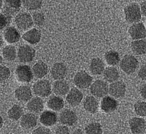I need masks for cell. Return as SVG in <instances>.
<instances>
[{"label": "cell", "instance_id": "obj_1", "mask_svg": "<svg viewBox=\"0 0 146 134\" xmlns=\"http://www.w3.org/2000/svg\"><path fill=\"white\" fill-rule=\"evenodd\" d=\"M127 22L130 23H137L141 18V12L139 6L137 3H132L125 7L124 10Z\"/></svg>", "mask_w": 146, "mask_h": 134}, {"label": "cell", "instance_id": "obj_2", "mask_svg": "<svg viewBox=\"0 0 146 134\" xmlns=\"http://www.w3.org/2000/svg\"><path fill=\"white\" fill-rule=\"evenodd\" d=\"M15 23L20 31H26L33 25V21L31 15L27 12H21L17 14L15 18Z\"/></svg>", "mask_w": 146, "mask_h": 134}, {"label": "cell", "instance_id": "obj_3", "mask_svg": "<svg viewBox=\"0 0 146 134\" xmlns=\"http://www.w3.org/2000/svg\"><path fill=\"white\" fill-rule=\"evenodd\" d=\"M36 51L30 46L24 45L21 46L17 52V58L20 62L23 63H30L34 59Z\"/></svg>", "mask_w": 146, "mask_h": 134}, {"label": "cell", "instance_id": "obj_4", "mask_svg": "<svg viewBox=\"0 0 146 134\" xmlns=\"http://www.w3.org/2000/svg\"><path fill=\"white\" fill-rule=\"evenodd\" d=\"M22 4L23 0H5L3 13L11 19L18 14Z\"/></svg>", "mask_w": 146, "mask_h": 134}, {"label": "cell", "instance_id": "obj_5", "mask_svg": "<svg viewBox=\"0 0 146 134\" xmlns=\"http://www.w3.org/2000/svg\"><path fill=\"white\" fill-rule=\"evenodd\" d=\"M51 90L52 88L50 81L45 79L37 81L33 87L34 94L41 98H46L50 95Z\"/></svg>", "mask_w": 146, "mask_h": 134}, {"label": "cell", "instance_id": "obj_6", "mask_svg": "<svg viewBox=\"0 0 146 134\" xmlns=\"http://www.w3.org/2000/svg\"><path fill=\"white\" fill-rule=\"evenodd\" d=\"M138 66L137 59L132 55H126L121 60L120 66L124 72L128 75L134 73Z\"/></svg>", "mask_w": 146, "mask_h": 134}, {"label": "cell", "instance_id": "obj_7", "mask_svg": "<svg viewBox=\"0 0 146 134\" xmlns=\"http://www.w3.org/2000/svg\"><path fill=\"white\" fill-rule=\"evenodd\" d=\"M92 77L84 70H81L76 74L74 78V83L79 89H84L91 86Z\"/></svg>", "mask_w": 146, "mask_h": 134}, {"label": "cell", "instance_id": "obj_8", "mask_svg": "<svg viewBox=\"0 0 146 134\" xmlns=\"http://www.w3.org/2000/svg\"><path fill=\"white\" fill-rule=\"evenodd\" d=\"M109 87L107 83L101 80H98L91 84L90 92L96 98H103L108 93Z\"/></svg>", "mask_w": 146, "mask_h": 134}, {"label": "cell", "instance_id": "obj_9", "mask_svg": "<svg viewBox=\"0 0 146 134\" xmlns=\"http://www.w3.org/2000/svg\"><path fill=\"white\" fill-rule=\"evenodd\" d=\"M16 75L19 81L28 83L33 78V73L30 66L26 65H20L17 66Z\"/></svg>", "mask_w": 146, "mask_h": 134}, {"label": "cell", "instance_id": "obj_10", "mask_svg": "<svg viewBox=\"0 0 146 134\" xmlns=\"http://www.w3.org/2000/svg\"><path fill=\"white\" fill-rule=\"evenodd\" d=\"M108 92L116 98L123 97L126 92V86L122 81H115L110 84Z\"/></svg>", "mask_w": 146, "mask_h": 134}, {"label": "cell", "instance_id": "obj_11", "mask_svg": "<svg viewBox=\"0 0 146 134\" xmlns=\"http://www.w3.org/2000/svg\"><path fill=\"white\" fill-rule=\"evenodd\" d=\"M67 73V67L62 62H57L54 64L51 68V76L56 80L63 79L66 76Z\"/></svg>", "mask_w": 146, "mask_h": 134}, {"label": "cell", "instance_id": "obj_12", "mask_svg": "<svg viewBox=\"0 0 146 134\" xmlns=\"http://www.w3.org/2000/svg\"><path fill=\"white\" fill-rule=\"evenodd\" d=\"M130 36L134 40L143 39L146 37V29L142 23H135L129 30Z\"/></svg>", "mask_w": 146, "mask_h": 134}, {"label": "cell", "instance_id": "obj_13", "mask_svg": "<svg viewBox=\"0 0 146 134\" xmlns=\"http://www.w3.org/2000/svg\"><path fill=\"white\" fill-rule=\"evenodd\" d=\"M59 120L65 125L72 126L77 122V116L76 113L70 109H65L59 116Z\"/></svg>", "mask_w": 146, "mask_h": 134}, {"label": "cell", "instance_id": "obj_14", "mask_svg": "<svg viewBox=\"0 0 146 134\" xmlns=\"http://www.w3.org/2000/svg\"><path fill=\"white\" fill-rule=\"evenodd\" d=\"M129 125L131 131L133 134H143L146 131V122L142 118H132L129 120Z\"/></svg>", "mask_w": 146, "mask_h": 134}, {"label": "cell", "instance_id": "obj_15", "mask_svg": "<svg viewBox=\"0 0 146 134\" xmlns=\"http://www.w3.org/2000/svg\"><path fill=\"white\" fill-rule=\"evenodd\" d=\"M84 95L79 90L74 88L68 93L66 100L71 106H77L81 103Z\"/></svg>", "mask_w": 146, "mask_h": 134}, {"label": "cell", "instance_id": "obj_16", "mask_svg": "<svg viewBox=\"0 0 146 134\" xmlns=\"http://www.w3.org/2000/svg\"><path fill=\"white\" fill-rule=\"evenodd\" d=\"M15 95L18 101L23 103L30 101L32 97V93L30 88L26 86L18 87L15 91Z\"/></svg>", "mask_w": 146, "mask_h": 134}, {"label": "cell", "instance_id": "obj_17", "mask_svg": "<svg viewBox=\"0 0 146 134\" xmlns=\"http://www.w3.org/2000/svg\"><path fill=\"white\" fill-rule=\"evenodd\" d=\"M23 38L32 45L38 43L41 39V32L36 29H32L23 35Z\"/></svg>", "mask_w": 146, "mask_h": 134}, {"label": "cell", "instance_id": "obj_18", "mask_svg": "<svg viewBox=\"0 0 146 134\" xmlns=\"http://www.w3.org/2000/svg\"><path fill=\"white\" fill-rule=\"evenodd\" d=\"M37 123V118L33 113H27L23 115L20 120V125L23 129H32L35 127Z\"/></svg>", "mask_w": 146, "mask_h": 134}, {"label": "cell", "instance_id": "obj_19", "mask_svg": "<svg viewBox=\"0 0 146 134\" xmlns=\"http://www.w3.org/2000/svg\"><path fill=\"white\" fill-rule=\"evenodd\" d=\"M118 105V102L115 98L110 96L103 98L101 103L102 110L106 113H111L115 111Z\"/></svg>", "mask_w": 146, "mask_h": 134}, {"label": "cell", "instance_id": "obj_20", "mask_svg": "<svg viewBox=\"0 0 146 134\" xmlns=\"http://www.w3.org/2000/svg\"><path fill=\"white\" fill-rule=\"evenodd\" d=\"M52 90L55 94L64 96L66 95L70 91V86L66 81L63 79L58 80L54 82Z\"/></svg>", "mask_w": 146, "mask_h": 134}, {"label": "cell", "instance_id": "obj_21", "mask_svg": "<svg viewBox=\"0 0 146 134\" xmlns=\"http://www.w3.org/2000/svg\"><path fill=\"white\" fill-rule=\"evenodd\" d=\"M58 120L57 115L54 112L45 111L40 117V123L46 126H51L56 123Z\"/></svg>", "mask_w": 146, "mask_h": 134}, {"label": "cell", "instance_id": "obj_22", "mask_svg": "<svg viewBox=\"0 0 146 134\" xmlns=\"http://www.w3.org/2000/svg\"><path fill=\"white\" fill-rule=\"evenodd\" d=\"M4 37L7 42L14 44L19 40L20 34L16 28L13 27H9L4 32Z\"/></svg>", "mask_w": 146, "mask_h": 134}, {"label": "cell", "instance_id": "obj_23", "mask_svg": "<svg viewBox=\"0 0 146 134\" xmlns=\"http://www.w3.org/2000/svg\"><path fill=\"white\" fill-rule=\"evenodd\" d=\"M44 107V101L42 99L39 97H35L32 98L27 105L29 111L36 113L42 111Z\"/></svg>", "mask_w": 146, "mask_h": 134}, {"label": "cell", "instance_id": "obj_24", "mask_svg": "<svg viewBox=\"0 0 146 134\" xmlns=\"http://www.w3.org/2000/svg\"><path fill=\"white\" fill-rule=\"evenodd\" d=\"M32 72L33 75L37 78H42L48 73V66L45 62L39 61L34 65L32 68Z\"/></svg>", "mask_w": 146, "mask_h": 134}, {"label": "cell", "instance_id": "obj_25", "mask_svg": "<svg viewBox=\"0 0 146 134\" xmlns=\"http://www.w3.org/2000/svg\"><path fill=\"white\" fill-rule=\"evenodd\" d=\"M90 70L93 75H101L105 70L104 62L98 58L93 59L90 63Z\"/></svg>", "mask_w": 146, "mask_h": 134}, {"label": "cell", "instance_id": "obj_26", "mask_svg": "<svg viewBox=\"0 0 146 134\" xmlns=\"http://www.w3.org/2000/svg\"><path fill=\"white\" fill-rule=\"evenodd\" d=\"M133 53L136 55H143L146 53V40L138 39L132 42L131 44Z\"/></svg>", "mask_w": 146, "mask_h": 134}, {"label": "cell", "instance_id": "obj_27", "mask_svg": "<svg viewBox=\"0 0 146 134\" xmlns=\"http://www.w3.org/2000/svg\"><path fill=\"white\" fill-rule=\"evenodd\" d=\"M84 107L88 112L94 113L98 109V101L94 96H87L84 101Z\"/></svg>", "mask_w": 146, "mask_h": 134}, {"label": "cell", "instance_id": "obj_28", "mask_svg": "<svg viewBox=\"0 0 146 134\" xmlns=\"http://www.w3.org/2000/svg\"><path fill=\"white\" fill-rule=\"evenodd\" d=\"M103 76L106 81L112 83L118 80L120 77L118 70L114 67H108L105 69Z\"/></svg>", "mask_w": 146, "mask_h": 134}, {"label": "cell", "instance_id": "obj_29", "mask_svg": "<svg viewBox=\"0 0 146 134\" xmlns=\"http://www.w3.org/2000/svg\"><path fill=\"white\" fill-rule=\"evenodd\" d=\"M47 104L49 109L55 111H58L61 110L64 107V103L62 98L54 96L48 100Z\"/></svg>", "mask_w": 146, "mask_h": 134}, {"label": "cell", "instance_id": "obj_30", "mask_svg": "<svg viewBox=\"0 0 146 134\" xmlns=\"http://www.w3.org/2000/svg\"><path fill=\"white\" fill-rule=\"evenodd\" d=\"M3 58L8 61H13L16 59L17 52L16 48L13 46L9 45L3 48L2 51Z\"/></svg>", "mask_w": 146, "mask_h": 134}, {"label": "cell", "instance_id": "obj_31", "mask_svg": "<svg viewBox=\"0 0 146 134\" xmlns=\"http://www.w3.org/2000/svg\"><path fill=\"white\" fill-rule=\"evenodd\" d=\"M43 0H23V5L30 11H36L42 7Z\"/></svg>", "mask_w": 146, "mask_h": 134}, {"label": "cell", "instance_id": "obj_32", "mask_svg": "<svg viewBox=\"0 0 146 134\" xmlns=\"http://www.w3.org/2000/svg\"><path fill=\"white\" fill-rule=\"evenodd\" d=\"M7 114L10 119L13 121H18L23 117V110L19 105H15L9 110Z\"/></svg>", "mask_w": 146, "mask_h": 134}, {"label": "cell", "instance_id": "obj_33", "mask_svg": "<svg viewBox=\"0 0 146 134\" xmlns=\"http://www.w3.org/2000/svg\"><path fill=\"white\" fill-rule=\"evenodd\" d=\"M105 59L107 64L111 66L118 64L120 60L119 53L113 50L109 51L105 53Z\"/></svg>", "mask_w": 146, "mask_h": 134}, {"label": "cell", "instance_id": "obj_34", "mask_svg": "<svg viewBox=\"0 0 146 134\" xmlns=\"http://www.w3.org/2000/svg\"><path fill=\"white\" fill-rule=\"evenodd\" d=\"M86 133L88 134H99L103 133L102 126L100 123H91L88 124L85 129Z\"/></svg>", "mask_w": 146, "mask_h": 134}, {"label": "cell", "instance_id": "obj_35", "mask_svg": "<svg viewBox=\"0 0 146 134\" xmlns=\"http://www.w3.org/2000/svg\"><path fill=\"white\" fill-rule=\"evenodd\" d=\"M135 113L141 117H146V102L138 101L134 105Z\"/></svg>", "mask_w": 146, "mask_h": 134}, {"label": "cell", "instance_id": "obj_36", "mask_svg": "<svg viewBox=\"0 0 146 134\" xmlns=\"http://www.w3.org/2000/svg\"><path fill=\"white\" fill-rule=\"evenodd\" d=\"M32 19L35 25L38 27L42 26L45 23V15L42 12H35L32 15Z\"/></svg>", "mask_w": 146, "mask_h": 134}, {"label": "cell", "instance_id": "obj_37", "mask_svg": "<svg viewBox=\"0 0 146 134\" xmlns=\"http://www.w3.org/2000/svg\"><path fill=\"white\" fill-rule=\"evenodd\" d=\"M11 75V71L5 66L0 65V82H3L9 79Z\"/></svg>", "mask_w": 146, "mask_h": 134}, {"label": "cell", "instance_id": "obj_38", "mask_svg": "<svg viewBox=\"0 0 146 134\" xmlns=\"http://www.w3.org/2000/svg\"><path fill=\"white\" fill-rule=\"evenodd\" d=\"M11 19V18L6 16L3 13H0V31L3 30L10 24Z\"/></svg>", "mask_w": 146, "mask_h": 134}, {"label": "cell", "instance_id": "obj_39", "mask_svg": "<svg viewBox=\"0 0 146 134\" xmlns=\"http://www.w3.org/2000/svg\"><path fill=\"white\" fill-rule=\"evenodd\" d=\"M33 134H51L50 130L49 129L45 127H39L37 129H34L32 132Z\"/></svg>", "mask_w": 146, "mask_h": 134}, {"label": "cell", "instance_id": "obj_40", "mask_svg": "<svg viewBox=\"0 0 146 134\" xmlns=\"http://www.w3.org/2000/svg\"><path fill=\"white\" fill-rule=\"evenodd\" d=\"M56 134H69L70 133V129L66 126L61 125L59 126L56 129Z\"/></svg>", "mask_w": 146, "mask_h": 134}, {"label": "cell", "instance_id": "obj_41", "mask_svg": "<svg viewBox=\"0 0 146 134\" xmlns=\"http://www.w3.org/2000/svg\"><path fill=\"white\" fill-rule=\"evenodd\" d=\"M138 75L141 80H146V65L141 66L138 71Z\"/></svg>", "mask_w": 146, "mask_h": 134}, {"label": "cell", "instance_id": "obj_42", "mask_svg": "<svg viewBox=\"0 0 146 134\" xmlns=\"http://www.w3.org/2000/svg\"><path fill=\"white\" fill-rule=\"evenodd\" d=\"M141 95L144 99L146 100V83L143 84L140 90Z\"/></svg>", "mask_w": 146, "mask_h": 134}, {"label": "cell", "instance_id": "obj_43", "mask_svg": "<svg viewBox=\"0 0 146 134\" xmlns=\"http://www.w3.org/2000/svg\"><path fill=\"white\" fill-rule=\"evenodd\" d=\"M141 14H143L145 17H146V0L141 3Z\"/></svg>", "mask_w": 146, "mask_h": 134}, {"label": "cell", "instance_id": "obj_44", "mask_svg": "<svg viewBox=\"0 0 146 134\" xmlns=\"http://www.w3.org/2000/svg\"><path fill=\"white\" fill-rule=\"evenodd\" d=\"M73 134H82L83 131L80 129H77L73 133Z\"/></svg>", "mask_w": 146, "mask_h": 134}, {"label": "cell", "instance_id": "obj_45", "mask_svg": "<svg viewBox=\"0 0 146 134\" xmlns=\"http://www.w3.org/2000/svg\"><path fill=\"white\" fill-rule=\"evenodd\" d=\"M3 124V119L2 117L0 115V129L2 127Z\"/></svg>", "mask_w": 146, "mask_h": 134}, {"label": "cell", "instance_id": "obj_46", "mask_svg": "<svg viewBox=\"0 0 146 134\" xmlns=\"http://www.w3.org/2000/svg\"><path fill=\"white\" fill-rule=\"evenodd\" d=\"M3 45V40L2 37L1 36H0V48Z\"/></svg>", "mask_w": 146, "mask_h": 134}, {"label": "cell", "instance_id": "obj_47", "mask_svg": "<svg viewBox=\"0 0 146 134\" xmlns=\"http://www.w3.org/2000/svg\"><path fill=\"white\" fill-rule=\"evenodd\" d=\"M3 0H0V9L2 8L3 6Z\"/></svg>", "mask_w": 146, "mask_h": 134}, {"label": "cell", "instance_id": "obj_48", "mask_svg": "<svg viewBox=\"0 0 146 134\" xmlns=\"http://www.w3.org/2000/svg\"><path fill=\"white\" fill-rule=\"evenodd\" d=\"M2 61H3V58H2L1 55L0 54V64L2 63Z\"/></svg>", "mask_w": 146, "mask_h": 134}, {"label": "cell", "instance_id": "obj_49", "mask_svg": "<svg viewBox=\"0 0 146 134\" xmlns=\"http://www.w3.org/2000/svg\"><path fill=\"white\" fill-rule=\"evenodd\" d=\"M107 1H108V0H107Z\"/></svg>", "mask_w": 146, "mask_h": 134}]
</instances>
